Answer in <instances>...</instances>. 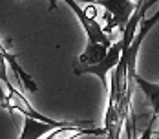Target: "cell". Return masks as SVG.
Masks as SVG:
<instances>
[{
  "instance_id": "obj_2",
  "label": "cell",
  "mask_w": 159,
  "mask_h": 139,
  "mask_svg": "<svg viewBox=\"0 0 159 139\" xmlns=\"http://www.w3.org/2000/svg\"><path fill=\"white\" fill-rule=\"evenodd\" d=\"M82 2H95L99 6H102L108 11V18H110L106 31L117 28L121 31V35L125 33L130 18L134 16L137 6H139V0H82Z\"/></svg>"
},
{
  "instance_id": "obj_1",
  "label": "cell",
  "mask_w": 159,
  "mask_h": 139,
  "mask_svg": "<svg viewBox=\"0 0 159 139\" xmlns=\"http://www.w3.org/2000/svg\"><path fill=\"white\" fill-rule=\"evenodd\" d=\"M2 81H4V86H6V95H4V103L2 106L6 110H18L20 114H24V117H33V119H39V121H46V123H51L55 126H70V124H84V123H90V121H55L51 117H46L42 114H39L37 110L33 108L31 104L28 103V99L22 95V93L15 90V86L9 82L7 79V73H6V68H2Z\"/></svg>"
},
{
  "instance_id": "obj_10",
  "label": "cell",
  "mask_w": 159,
  "mask_h": 139,
  "mask_svg": "<svg viewBox=\"0 0 159 139\" xmlns=\"http://www.w3.org/2000/svg\"><path fill=\"white\" fill-rule=\"evenodd\" d=\"M157 126V115H154L152 119H150V123L146 124V128H144L143 136L139 139H152V136H154V128Z\"/></svg>"
},
{
  "instance_id": "obj_7",
  "label": "cell",
  "mask_w": 159,
  "mask_h": 139,
  "mask_svg": "<svg viewBox=\"0 0 159 139\" xmlns=\"http://www.w3.org/2000/svg\"><path fill=\"white\" fill-rule=\"evenodd\" d=\"M55 128H61V126H55V124L46 123V121H39L33 117H26L20 139H40L42 136H48L49 132H53Z\"/></svg>"
},
{
  "instance_id": "obj_4",
  "label": "cell",
  "mask_w": 159,
  "mask_h": 139,
  "mask_svg": "<svg viewBox=\"0 0 159 139\" xmlns=\"http://www.w3.org/2000/svg\"><path fill=\"white\" fill-rule=\"evenodd\" d=\"M123 49H125V42H123V39H119L117 42H113L108 49V55L102 59L101 62H97V64H92V66H77L73 72H75V75H84V73H92V75H95L102 81V86L104 88H108L110 90V86H108V73L113 72V68L119 64L121 61V55H123Z\"/></svg>"
},
{
  "instance_id": "obj_3",
  "label": "cell",
  "mask_w": 159,
  "mask_h": 139,
  "mask_svg": "<svg viewBox=\"0 0 159 139\" xmlns=\"http://www.w3.org/2000/svg\"><path fill=\"white\" fill-rule=\"evenodd\" d=\"M71 9H73V13L79 16L80 24H82V28L84 31L88 33V39H90V42H99V44H108L111 46V39L108 37V33L101 28V24L95 20V9H92L90 13H88V9H84V7H80L79 4H77V0H64ZM57 7V0H49V9L53 11Z\"/></svg>"
},
{
  "instance_id": "obj_5",
  "label": "cell",
  "mask_w": 159,
  "mask_h": 139,
  "mask_svg": "<svg viewBox=\"0 0 159 139\" xmlns=\"http://www.w3.org/2000/svg\"><path fill=\"white\" fill-rule=\"evenodd\" d=\"M106 128H93L92 123L84 124H70V126H61L55 128L53 132H49L44 139H77L80 136H106Z\"/></svg>"
},
{
  "instance_id": "obj_11",
  "label": "cell",
  "mask_w": 159,
  "mask_h": 139,
  "mask_svg": "<svg viewBox=\"0 0 159 139\" xmlns=\"http://www.w3.org/2000/svg\"><path fill=\"white\" fill-rule=\"evenodd\" d=\"M156 139H159V134H157V137H156Z\"/></svg>"
},
{
  "instance_id": "obj_9",
  "label": "cell",
  "mask_w": 159,
  "mask_h": 139,
  "mask_svg": "<svg viewBox=\"0 0 159 139\" xmlns=\"http://www.w3.org/2000/svg\"><path fill=\"white\" fill-rule=\"evenodd\" d=\"M135 84L148 97V101H150V104L154 108V115H157V126H159V84H154V82L139 77V75H135Z\"/></svg>"
},
{
  "instance_id": "obj_6",
  "label": "cell",
  "mask_w": 159,
  "mask_h": 139,
  "mask_svg": "<svg viewBox=\"0 0 159 139\" xmlns=\"http://www.w3.org/2000/svg\"><path fill=\"white\" fill-rule=\"evenodd\" d=\"M0 53H2V59L7 62V66L11 68V72L15 73V77H16V81L20 82V86L26 90V92H31V93H35V92H39V86H37V82L33 81V77L18 64V61H16V55L15 53H11V51H7L6 48H2L0 49Z\"/></svg>"
},
{
  "instance_id": "obj_8",
  "label": "cell",
  "mask_w": 159,
  "mask_h": 139,
  "mask_svg": "<svg viewBox=\"0 0 159 139\" xmlns=\"http://www.w3.org/2000/svg\"><path fill=\"white\" fill-rule=\"evenodd\" d=\"M108 49L110 46L108 44H99V42H90L86 51L79 57V66H92V64H97L101 62L106 55H108Z\"/></svg>"
}]
</instances>
